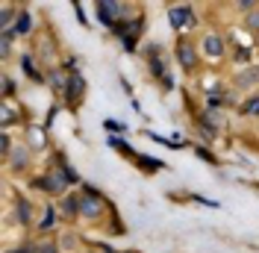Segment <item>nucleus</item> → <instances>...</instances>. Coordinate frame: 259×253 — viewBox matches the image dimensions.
Masks as SVG:
<instances>
[{
	"instance_id": "1",
	"label": "nucleus",
	"mask_w": 259,
	"mask_h": 253,
	"mask_svg": "<svg viewBox=\"0 0 259 253\" xmlns=\"http://www.w3.org/2000/svg\"><path fill=\"white\" fill-rule=\"evenodd\" d=\"M171 24H174L177 30H189V27H194L192 6H174V9H171Z\"/></svg>"
},
{
	"instance_id": "2",
	"label": "nucleus",
	"mask_w": 259,
	"mask_h": 253,
	"mask_svg": "<svg viewBox=\"0 0 259 253\" xmlns=\"http://www.w3.org/2000/svg\"><path fill=\"white\" fill-rule=\"evenodd\" d=\"M97 9H100L103 24H115V18H121V12H124V6H121V3H100Z\"/></svg>"
},
{
	"instance_id": "3",
	"label": "nucleus",
	"mask_w": 259,
	"mask_h": 253,
	"mask_svg": "<svg viewBox=\"0 0 259 253\" xmlns=\"http://www.w3.org/2000/svg\"><path fill=\"white\" fill-rule=\"evenodd\" d=\"M177 56H180V62H183V68H194V48L189 45V41H180V48H177Z\"/></svg>"
},
{
	"instance_id": "4",
	"label": "nucleus",
	"mask_w": 259,
	"mask_h": 253,
	"mask_svg": "<svg viewBox=\"0 0 259 253\" xmlns=\"http://www.w3.org/2000/svg\"><path fill=\"white\" fill-rule=\"evenodd\" d=\"M203 53H209V56H221V53H224L221 38H218V35H206V38H203Z\"/></svg>"
},
{
	"instance_id": "5",
	"label": "nucleus",
	"mask_w": 259,
	"mask_h": 253,
	"mask_svg": "<svg viewBox=\"0 0 259 253\" xmlns=\"http://www.w3.org/2000/svg\"><path fill=\"white\" fill-rule=\"evenodd\" d=\"M38 189H45V191H53V194H59V191L65 189V180H59V177H41V180H38Z\"/></svg>"
},
{
	"instance_id": "6",
	"label": "nucleus",
	"mask_w": 259,
	"mask_h": 253,
	"mask_svg": "<svg viewBox=\"0 0 259 253\" xmlns=\"http://www.w3.org/2000/svg\"><path fill=\"white\" fill-rule=\"evenodd\" d=\"M80 212H82V215H85V218H95L97 212H100V203H97L95 197L89 194L85 200H80Z\"/></svg>"
},
{
	"instance_id": "7",
	"label": "nucleus",
	"mask_w": 259,
	"mask_h": 253,
	"mask_svg": "<svg viewBox=\"0 0 259 253\" xmlns=\"http://www.w3.org/2000/svg\"><path fill=\"white\" fill-rule=\"evenodd\" d=\"M71 89H68V100L74 103V100H80V95H82V79L80 77H71V82H68Z\"/></svg>"
},
{
	"instance_id": "8",
	"label": "nucleus",
	"mask_w": 259,
	"mask_h": 253,
	"mask_svg": "<svg viewBox=\"0 0 259 253\" xmlns=\"http://www.w3.org/2000/svg\"><path fill=\"white\" fill-rule=\"evenodd\" d=\"M62 212L65 215H77V212H80V200H77V197H65L62 200Z\"/></svg>"
},
{
	"instance_id": "9",
	"label": "nucleus",
	"mask_w": 259,
	"mask_h": 253,
	"mask_svg": "<svg viewBox=\"0 0 259 253\" xmlns=\"http://www.w3.org/2000/svg\"><path fill=\"white\" fill-rule=\"evenodd\" d=\"M27 30H30V15H27V12H21L18 21H15V32L21 35V32H27Z\"/></svg>"
},
{
	"instance_id": "10",
	"label": "nucleus",
	"mask_w": 259,
	"mask_h": 253,
	"mask_svg": "<svg viewBox=\"0 0 259 253\" xmlns=\"http://www.w3.org/2000/svg\"><path fill=\"white\" fill-rule=\"evenodd\" d=\"M50 82H53V89H65L68 86V77H65L62 71H53L50 74Z\"/></svg>"
},
{
	"instance_id": "11",
	"label": "nucleus",
	"mask_w": 259,
	"mask_h": 253,
	"mask_svg": "<svg viewBox=\"0 0 259 253\" xmlns=\"http://www.w3.org/2000/svg\"><path fill=\"white\" fill-rule=\"evenodd\" d=\"M242 112H244V115H259V97H253V100H247Z\"/></svg>"
},
{
	"instance_id": "12",
	"label": "nucleus",
	"mask_w": 259,
	"mask_h": 253,
	"mask_svg": "<svg viewBox=\"0 0 259 253\" xmlns=\"http://www.w3.org/2000/svg\"><path fill=\"white\" fill-rule=\"evenodd\" d=\"M247 30L259 32V9H256V12H250V15H247Z\"/></svg>"
},
{
	"instance_id": "13",
	"label": "nucleus",
	"mask_w": 259,
	"mask_h": 253,
	"mask_svg": "<svg viewBox=\"0 0 259 253\" xmlns=\"http://www.w3.org/2000/svg\"><path fill=\"white\" fill-rule=\"evenodd\" d=\"M18 218H21V221H30V206L24 203V200L18 203Z\"/></svg>"
},
{
	"instance_id": "14",
	"label": "nucleus",
	"mask_w": 259,
	"mask_h": 253,
	"mask_svg": "<svg viewBox=\"0 0 259 253\" xmlns=\"http://www.w3.org/2000/svg\"><path fill=\"white\" fill-rule=\"evenodd\" d=\"M256 77H259V71H244L242 77H239V82H253Z\"/></svg>"
},
{
	"instance_id": "15",
	"label": "nucleus",
	"mask_w": 259,
	"mask_h": 253,
	"mask_svg": "<svg viewBox=\"0 0 259 253\" xmlns=\"http://www.w3.org/2000/svg\"><path fill=\"white\" fill-rule=\"evenodd\" d=\"M30 139L32 144H41V130H30Z\"/></svg>"
},
{
	"instance_id": "16",
	"label": "nucleus",
	"mask_w": 259,
	"mask_h": 253,
	"mask_svg": "<svg viewBox=\"0 0 259 253\" xmlns=\"http://www.w3.org/2000/svg\"><path fill=\"white\" fill-rule=\"evenodd\" d=\"M9 121H12V109H9V106H3V126L9 124Z\"/></svg>"
},
{
	"instance_id": "17",
	"label": "nucleus",
	"mask_w": 259,
	"mask_h": 253,
	"mask_svg": "<svg viewBox=\"0 0 259 253\" xmlns=\"http://www.w3.org/2000/svg\"><path fill=\"white\" fill-rule=\"evenodd\" d=\"M15 165H18V168H21V165H27V156H24V150H18V153H15Z\"/></svg>"
},
{
	"instance_id": "18",
	"label": "nucleus",
	"mask_w": 259,
	"mask_h": 253,
	"mask_svg": "<svg viewBox=\"0 0 259 253\" xmlns=\"http://www.w3.org/2000/svg\"><path fill=\"white\" fill-rule=\"evenodd\" d=\"M50 224H53V209H50L48 215H45V221H41V227H50Z\"/></svg>"
},
{
	"instance_id": "19",
	"label": "nucleus",
	"mask_w": 259,
	"mask_h": 253,
	"mask_svg": "<svg viewBox=\"0 0 259 253\" xmlns=\"http://www.w3.org/2000/svg\"><path fill=\"white\" fill-rule=\"evenodd\" d=\"M9 21H12V12H3V18H0V24H3V27H9Z\"/></svg>"
}]
</instances>
